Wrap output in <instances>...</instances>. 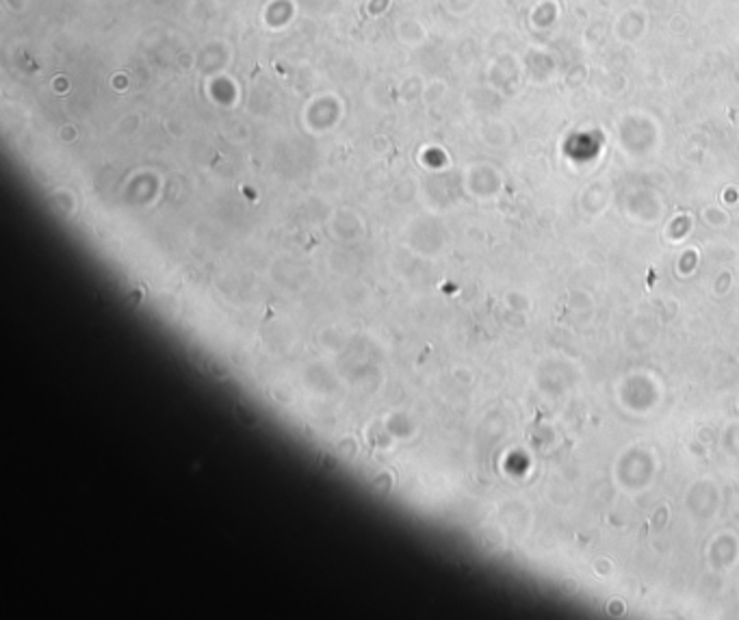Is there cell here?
Masks as SVG:
<instances>
[{
  "mask_svg": "<svg viewBox=\"0 0 739 620\" xmlns=\"http://www.w3.org/2000/svg\"><path fill=\"white\" fill-rule=\"evenodd\" d=\"M189 356L193 358V362L198 364V369L202 371L204 376H210V378H215V380H222V378L228 376V369H226L220 360H217L210 352H202V354L191 352Z\"/></svg>",
  "mask_w": 739,
  "mask_h": 620,
  "instance_id": "6da1fadb",
  "label": "cell"
}]
</instances>
